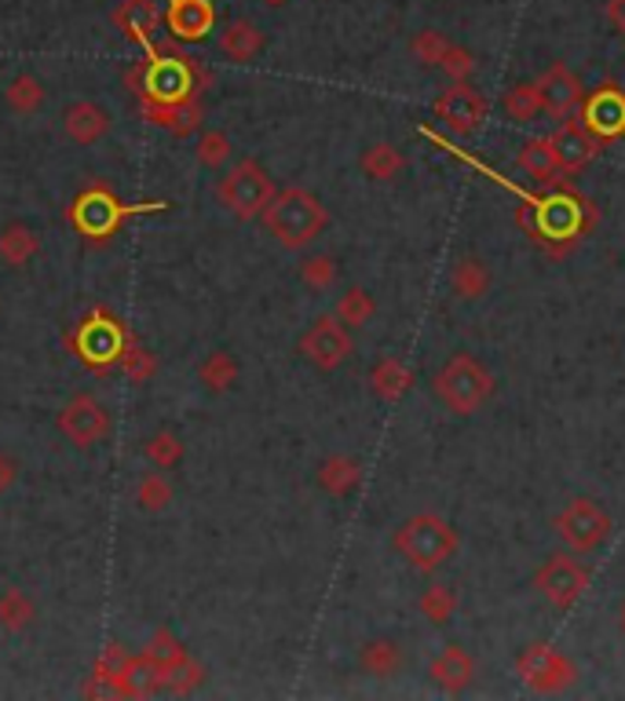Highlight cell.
Wrapping results in <instances>:
<instances>
[{
    "mask_svg": "<svg viewBox=\"0 0 625 701\" xmlns=\"http://www.w3.org/2000/svg\"><path fill=\"white\" fill-rule=\"evenodd\" d=\"M392 548L406 567L432 573L457 556V548H461V533H457V527L450 519L435 516V511H421V516H410L406 522L395 527Z\"/></svg>",
    "mask_w": 625,
    "mask_h": 701,
    "instance_id": "obj_1",
    "label": "cell"
},
{
    "mask_svg": "<svg viewBox=\"0 0 625 701\" xmlns=\"http://www.w3.org/2000/svg\"><path fill=\"white\" fill-rule=\"evenodd\" d=\"M260 216H264V227L278 238L283 249H308L329 223L326 205L311 191H304V186H283V191H275Z\"/></svg>",
    "mask_w": 625,
    "mask_h": 701,
    "instance_id": "obj_2",
    "label": "cell"
},
{
    "mask_svg": "<svg viewBox=\"0 0 625 701\" xmlns=\"http://www.w3.org/2000/svg\"><path fill=\"white\" fill-rule=\"evenodd\" d=\"M432 391L446 413L472 416L494 399V373L468 351L450 354L432 376Z\"/></svg>",
    "mask_w": 625,
    "mask_h": 701,
    "instance_id": "obj_3",
    "label": "cell"
},
{
    "mask_svg": "<svg viewBox=\"0 0 625 701\" xmlns=\"http://www.w3.org/2000/svg\"><path fill=\"white\" fill-rule=\"evenodd\" d=\"M552 530L570 552H597L611 541L614 519L611 511L592 497H570L552 519Z\"/></svg>",
    "mask_w": 625,
    "mask_h": 701,
    "instance_id": "obj_4",
    "label": "cell"
},
{
    "mask_svg": "<svg viewBox=\"0 0 625 701\" xmlns=\"http://www.w3.org/2000/svg\"><path fill=\"white\" fill-rule=\"evenodd\" d=\"M129 81L140 88L143 102H180L194 96V67L183 56H158V51H151V59L135 73H129Z\"/></svg>",
    "mask_w": 625,
    "mask_h": 701,
    "instance_id": "obj_5",
    "label": "cell"
},
{
    "mask_svg": "<svg viewBox=\"0 0 625 701\" xmlns=\"http://www.w3.org/2000/svg\"><path fill=\"white\" fill-rule=\"evenodd\" d=\"M271 194H275V180L264 172V165L245 158L238 161L231 172L216 183V197L235 219H256L267 208Z\"/></svg>",
    "mask_w": 625,
    "mask_h": 701,
    "instance_id": "obj_6",
    "label": "cell"
},
{
    "mask_svg": "<svg viewBox=\"0 0 625 701\" xmlns=\"http://www.w3.org/2000/svg\"><path fill=\"white\" fill-rule=\"evenodd\" d=\"M161 208H169L165 202H147V205H121L118 197L110 191H96L81 194L74 208H70V219H74V227L81 230L85 238H110L113 230H118L129 216H140V213H161Z\"/></svg>",
    "mask_w": 625,
    "mask_h": 701,
    "instance_id": "obj_7",
    "label": "cell"
},
{
    "mask_svg": "<svg viewBox=\"0 0 625 701\" xmlns=\"http://www.w3.org/2000/svg\"><path fill=\"white\" fill-rule=\"evenodd\" d=\"M589 567L570 556H549L545 563L538 567L534 573V589L541 592V600H545L552 611H575L581 603V595L589 589Z\"/></svg>",
    "mask_w": 625,
    "mask_h": 701,
    "instance_id": "obj_8",
    "label": "cell"
},
{
    "mask_svg": "<svg viewBox=\"0 0 625 701\" xmlns=\"http://www.w3.org/2000/svg\"><path fill=\"white\" fill-rule=\"evenodd\" d=\"M516 673L530 690H538V694H560V690L575 687L578 665L570 662L567 654H560L556 646L530 643L527 651H519L516 657Z\"/></svg>",
    "mask_w": 625,
    "mask_h": 701,
    "instance_id": "obj_9",
    "label": "cell"
},
{
    "mask_svg": "<svg viewBox=\"0 0 625 701\" xmlns=\"http://www.w3.org/2000/svg\"><path fill=\"white\" fill-rule=\"evenodd\" d=\"M351 351H356V340H351L348 326H344L337 315L315 318L304 337H300V354L322 373L340 370V365L351 359Z\"/></svg>",
    "mask_w": 625,
    "mask_h": 701,
    "instance_id": "obj_10",
    "label": "cell"
},
{
    "mask_svg": "<svg viewBox=\"0 0 625 701\" xmlns=\"http://www.w3.org/2000/svg\"><path fill=\"white\" fill-rule=\"evenodd\" d=\"M486 96L479 88H472L468 81H450V88L440 92L432 102V113L440 118L454 135H472L483 129L486 121Z\"/></svg>",
    "mask_w": 625,
    "mask_h": 701,
    "instance_id": "obj_11",
    "label": "cell"
},
{
    "mask_svg": "<svg viewBox=\"0 0 625 701\" xmlns=\"http://www.w3.org/2000/svg\"><path fill=\"white\" fill-rule=\"evenodd\" d=\"M129 337H124L121 322L107 318L103 311H96L92 318L81 322V329L74 333V351L81 354V362L92 370H107V365L121 362V351Z\"/></svg>",
    "mask_w": 625,
    "mask_h": 701,
    "instance_id": "obj_12",
    "label": "cell"
},
{
    "mask_svg": "<svg viewBox=\"0 0 625 701\" xmlns=\"http://www.w3.org/2000/svg\"><path fill=\"white\" fill-rule=\"evenodd\" d=\"M59 432L70 438L77 449H88L107 438L110 432V413L96 395H74L59 410Z\"/></svg>",
    "mask_w": 625,
    "mask_h": 701,
    "instance_id": "obj_13",
    "label": "cell"
},
{
    "mask_svg": "<svg viewBox=\"0 0 625 701\" xmlns=\"http://www.w3.org/2000/svg\"><path fill=\"white\" fill-rule=\"evenodd\" d=\"M538 92H541V107L552 118L567 121L581 102H586V88H581L578 73L564 67V62H552V67L538 77Z\"/></svg>",
    "mask_w": 625,
    "mask_h": 701,
    "instance_id": "obj_14",
    "label": "cell"
},
{
    "mask_svg": "<svg viewBox=\"0 0 625 701\" xmlns=\"http://www.w3.org/2000/svg\"><path fill=\"white\" fill-rule=\"evenodd\" d=\"M549 143H552V154H556V165H560V172H581L586 165L597 158V140H592V132L586 129V124H575V121H564L556 132L549 135Z\"/></svg>",
    "mask_w": 625,
    "mask_h": 701,
    "instance_id": "obj_15",
    "label": "cell"
},
{
    "mask_svg": "<svg viewBox=\"0 0 625 701\" xmlns=\"http://www.w3.org/2000/svg\"><path fill=\"white\" fill-rule=\"evenodd\" d=\"M429 679L443 690V694H461V690L472 687V679H476V657L468 654L461 643H446L443 651L432 657Z\"/></svg>",
    "mask_w": 625,
    "mask_h": 701,
    "instance_id": "obj_16",
    "label": "cell"
},
{
    "mask_svg": "<svg viewBox=\"0 0 625 701\" xmlns=\"http://www.w3.org/2000/svg\"><path fill=\"white\" fill-rule=\"evenodd\" d=\"M143 118L154 121L165 132H172L176 140H183V135L202 129L205 110H202V99H197V92H194V96H187L180 102H143Z\"/></svg>",
    "mask_w": 625,
    "mask_h": 701,
    "instance_id": "obj_17",
    "label": "cell"
},
{
    "mask_svg": "<svg viewBox=\"0 0 625 701\" xmlns=\"http://www.w3.org/2000/svg\"><path fill=\"white\" fill-rule=\"evenodd\" d=\"M169 4V23L176 40H202L205 34H213L216 26V8L213 0H165Z\"/></svg>",
    "mask_w": 625,
    "mask_h": 701,
    "instance_id": "obj_18",
    "label": "cell"
},
{
    "mask_svg": "<svg viewBox=\"0 0 625 701\" xmlns=\"http://www.w3.org/2000/svg\"><path fill=\"white\" fill-rule=\"evenodd\" d=\"M62 129L77 146H96L107 140L110 132V113L99 107L96 99H77L70 102L67 113H62Z\"/></svg>",
    "mask_w": 625,
    "mask_h": 701,
    "instance_id": "obj_19",
    "label": "cell"
},
{
    "mask_svg": "<svg viewBox=\"0 0 625 701\" xmlns=\"http://www.w3.org/2000/svg\"><path fill=\"white\" fill-rule=\"evenodd\" d=\"M586 129L600 140L625 132V96L618 88H603L586 99Z\"/></svg>",
    "mask_w": 625,
    "mask_h": 701,
    "instance_id": "obj_20",
    "label": "cell"
},
{
    "mask_svg": "<svg viewBox=\"0 0 625 701\" xmlns=\"http://www.w3.org/2000/svg\"><path fill=\"white\" fill-rule=\"evenodd\" d=\"M113 26L124 29L135 45H143L147 48V56L154 51L151 45V34H154V26L161 23V12H158V0H124V4L113 8Z\"/></svg>",
    "mask_w": 625,
    "mask_h": 701,
    "instance_id": "obj_21",
    "label": "cell"
},
{
    "mask_svg": "<svg viewBox=\"0 0 625 701\" xmlns=\"http://www.w3.org/2000/svg\"><path fill=\"white\" fill-rule=\"evenodd\" d=\"M494 286V275H491V264L479 256H461L457 264L450 267V292L461 303H476L483 300L486 292Z\"/></svg>",
    "mask_w": 625,
    "mask_h": 701,
    "instance_id": "obj_22",
    "label": "cell"
},
{
    "mask_svg": "<svg viewBox=\"0 0 625 701\" xmlns=\"http://www.w3.org/2000/svg\"><path fill=\"white\" fill-rule=\"evenodd\" d=\"M362 483V460L348 454H333L318 464V486L329 497H351Z\"/></svg>",
    "mask_w": 625,
    "mask_h": 701,
    "instance_id": "obj_23",
    "label": "cell"
},
{
    "mask_svg": "<svg viewBox=\"0 0 625 701\" xmlns=\"http://www.w3.org/2000/svg\"><path fill=\"white\" fill-rule=\"evenodd\" d=\"M264 45H267V37H264V29L253 23V19H235V23H227L224 34H220V51L231 62L256 59L260 51H264Z\"/></svg>",
    "mask_w": 625,
    "mask_h": 701,
    "instance_id": "obj_24",
    "label": "cell"
},
{
    "mask_svg": "<svg viewBox=\"0 0 625 701\" xmlns=\"http://www.w3.org/2000/svg\"><path fill=\"white\" fill-rule=\"evenodd\" d=\"M154 690H161V673L147 654H132L124 657L121 673H118V694L121 698H147Z\"/></svg>",
    "mask_w": 625,
    "mask_h": 701,
    "instance_id": "obj_25",
    "label": "cell"
},
{
    "mask_svg": "<svg viewBox=\"0 0 625 701\" xmlns=\"http://www.w3.org/2000/svg\"><path fill=\"white\" fill-rule=\"evenodd\" d=\"M370 387L381 402H399L402 395L413 387V370L402 359H392L388 354V359H381L370 370Z\"/></svg>",
    "mask_w": 625,
    "mask_h": 701,
    "instance_id": "obj_26",
    "label": "cell"
},
{
    "mask_svg": "<svg viewBox=\"0 0 625 701\" xmlns=\"http://www.w3.org/2000/svg\"><path fill=\"white\" fill-rule=\"evenodd\" d=\"M359 668L373 679H392L402 673V646L395 640H370L359 651Z\"/></svg>",
    "mask_w": 625,
    "mask_h": 701,
    "instance_id": "obj_27",
    "label": "cell"
},
{
    "mask_svg": "<svg viewBox=\"0 0 625 701\" xmlns=\"http://www.w3.org/2000/svg\"><path fill=\"white\" fill-rule=\"evenodd\" d=\"M359 169L373 183H392V180H399V172L406 169V158L399 146H392V143H370L359 158Z\"/></svg>",
    "mask_w": 625,
    "mask_h": 701,
    "instance_id": "obj_28",
    "label": "cell"
},
{
    "mask_svg": "<svg viewBox=\"0 0 625 701\" xmlns=\"http://www.w3.org/2000/svg\"><path fill=\"white\" fill-rule=\"evenodd\" d=\"M37 249H40V234L34 227L8 223L0 230V259H4L8 267H26L29 259L37 256Z\"/></svg>",
    "mask_w": 625,
    "mask_h": 701,
    "instance_id": "obj_29",
    "label": "cell"
},
{
    "mask_svg": "<svg viewBox=\"0 0 625 701\" xmlns=\"http://www.w3.org/2000/svg\"><path fill=\"white\" fill-rule=\"evenodd\" d=\"M4 102H8V110L19 113V118H29V113H37L48 102V92L34 73H19V77L8 81Z\"/></svg>",
    "mask_w": 625,
    "mask_h": 701,
    "instance_id": "obj_30",
    "label": "cell"
},
{
    "mask_svg": "<svg viewBox=\"0 0 625 701\" xmlns=\"http://www.w3.org/2000/svg\"><path fill=\"white\" fill-rule=\"evenodd\" d=\"M151 657L154 665H158V673H161V690H165V684H169V676L176 673V668L183 665V657H187V651H183V643L176 640V636L169 632V629H158L147 640V651H143Z\"/></svg>",
    "mask_w": 625,
    "mask_h": 701,
    "instance_id": "obj_31",
    "label": "cell"
},
{
    "mask_svg": "<svg viewBox=\"0 0 625 701\" xmlns=\"http://www.w3.org/2000/svg\"><path fill=\"white\" fill-rule=\"evenodd\" d=\"M37 603L29 600L23 589H4L0 592V629L4 632H23L34 625Z\"/></svg>",
    "mask_w": 625,
    "mask_h": 701,
    "instance_id": "obj_32",
    "label": "cell"
},
{
    "mask_svg": "<svg viewBox=\"0 0 625 701\" xmlns=\"http://www.w3.org/2000/svg\"><path fill=\"white\" fill-rule=\"evenodd\" d=\"M238 359L235 354H227V351H213V354H205L202 365H197V380H202L208 391H227V387H235L238 384Z\"/></svg>",
    "mask_w": 625,
    "mask_h": 701,
    "instance_id": "obj_33",
    "label": "cell"
},
{
    "mask_svg": "<svg viewBox=\"0 0 625 701\" xmlns=\"http://www.w3.org/2000/svg\"><path fill=\"white\" fill-rule=\"evenodd\" d=\"M541 110H545V107H541L538 81H519V85H513L505 92V113L516 124H530Z\"/></svg>",
    "mask_w": 625,
    "mask_h": 701,
    "instance_id": "obj_34",
    "label": "cell"
},
{
    "mask_svg": "<svg viewBox=\"0 0 625 701\" xmlns=\"http://www.w3.org/2000/svg\"><path fill=\"white\" fill-rule=\"evenodd\" d=\"M519 169L534 180H556L560 165H556V154H552V143L549 135L545 140H527L524 150H519Z\"/></svg>",
    "mask_w": 625,
    "mask_h": 701,
    "instance_id": "obj_35",
    "label": "cell"
},
{
    "mask_svg": "<svg viewBox=\"0 0 625 701\" xmlns=\"http://www.w3.org/2000/svg\"><path fill=\"white\" fill-rule=\"evenodd\" d=\"M344 326H351V329H359V326H366V322L377 315V300L370 297L366 289H359V286H351L344 297L337 300V311H333Z\"/></svg>",
    "mask_w": 625,
    "mask_h": 701,
    "instance_id": "obj_36",
    "label": "cell"
},
{
    "mask_svg": "<svg viewBox=\"0 0 625 701\" xmlns=\"http://www.w3.org/2000/svg\"><path fill=\"white\" fill-rule=\"evenodd\" d=\"M417 611L429 617L432 625H446L457 611V592L450 584H429V589L421 592V600H417Z\"/></svg>",
    "mask_w": 625,
    "mask_h": 701,
    "instance_id": "obj_37",
    "label": "cell"
},
{
    "mask_svg": "<svg viewBox=\"0 0 625 701\" xmlns=\"http://www.w3.org/2000/svg\"><path fill=\"white\" fill-rule=\"evenodd\" d=\"M197 165L202 169H224L227 161H231V154H235V143H231V135L220 132V129H208L202 132V140H197Z\"/></svg>",
    "mask_w": 625,
    "mask_h": 701,
    "instance_id": "obj_38",
    "label": "cell"
},
{
    "mask_svg": "<svg viewBox=\"0 0 625 701\" xmlns=\"http://www.w3.org/2000/svg\"><path fill=\"white\" fill-rule=\"evenodd\" d=\"M135 500H140L143 511H151V516H158L172 505V483L158 472H147L140 479V486H135Z\"/></svg>",
    "mask_w": 625,
    "mask_h": 701,
    "instance_id": "obj_39",
    "label": "cell"
},
{
    "mask_svg": "<svg viewBox=\"0 0 625 701\" xmlns=\"http://www.w3.org/2000/svg\"><path fill=\"white\" fill-rule=\"evenodd\" d=\"M143 457H147L154 468L169 472V468H176V464L183 460V443H180V435H172V432L151 435L147 443H143Z\"/></svg>",
    "mask_w": 625,
    "mask_h": 701,
    "instance_id": "obj_40",
    "label": "cell"
},
{
    "mask_svg": "<svg viewBox=\"0 0 625 701\" xmlns=\"http://www.w3.org/2000/svg\"><path fill=\"white\" fill-rule=\"evenodd\" d=\"M337 270H340L337 259L326 253H315L300 264V281H304L311 292H326V289H333V281H337Z\"/></svg>",
    "mask_w": 625,
    "mask_h": 701,
    "instance_id": "obj_41",
    "label": "cell"
},
{
    "mask_svg": "<svg viewBox=\"0 0 625 701\" xmlns=\"http://www.w3.org/2000/svg\"><path fill=\"white\" fill-rule=\"evenodd\" d=\"M121 370L129 380L135 384H147L154 380V373H158V359L147 351V348H135V343H124V351H121Z\"/></svg>",
    "mask_w": 625,
    "mask_h": 701,
    "instance_id": "obj_42",
    "label": "cell"
},
{
    "mask_svg": "<svg viewBox=\"0 0 625 701\" xmlns=\"http://www.w3.org/2000/svg\"><path fill=\"white\" fill-rule=\"evenodd\" d=\"M446 48H450V40H446L440 29H421V34H413L410 40V56L421 62V67H440Z\"/></svg>",
    "mask_w": 625,
    "mask_h": 701,
    "instance_id": "obj_43",
    "label": "cell"
},
{
    "mask_svg": "<svg viewBox=\"0 0 625 701\" xmlns=\"http://www.w3.org/2000/svg\"><path fill=\"white\" fill-rule=\"evenodd\" d=\"M435 70H443L450 81H472V73H476V56L468 48L461 45H450L443 51V59H440V67Z\"/></svg>",
    "mask_w": 625,
    "mask_h": 701,
    "instance_id": "obj_44",
    "label": "cell"
},
{
    "mask_svg": "<svg viewBox=\"0 0 625 701\" xmlns=\"http://www.w3.org/2000/svg\"><path fill=\"white\" fill-rule=\"evenodd\" d=\"M202 684H205V665L197 662V657L187 654L183 665L169 676V684H165V690H172V694H191V690H197Z\"/></svg>",
    "mask_w": 625,
    "mask_h": 701,
    "instance_id": "obj_45",
    "label": "cell"
},
{
    "mask_svg": "<svg viewBox=\"0 0 625 701\" xmlns=\"http://www.w3.org/2000/svg\"><path fill=\"white\" fill-rule=\"evenodd\" d=\"M19 472H23V468H19V460L0 449V497H4L8 490L19 483Z\"/></svg>",
    "mask_w": 625,
    "mask_h": 701,
    "instance_id": "obj_46",
    "label": "cell"
},
{
    "mask_svg": "<svg viewBox=\"0 0 625 701\" xmlns=\"http://www.w3.org/2000/svg\"><path fill=\"white\" fill-rule=\"evenodd\" d=\"M603 12H608V23L618 29V34H625V0H608Z\"/></svg>",
    "mask_w": 625,
    "mask_h": 701,
    "instance_id": "obj_47",
    "label": "cell"
},
{
    "mask_svg": "<svg viewBox=\"0 0 625 701\" xmlns=\"http://www.w3.org/2000/svg\"><path fill=\"white\" fill-rule=\"evenodd\" d=\"M618 629H622V636H625V600H622V606H618Z\"/></svg>",
    "mask_w": 625,
    "mask_h": 701,
    "instance_id": "obj_48",
    "label": "cell"
},
{
    "mask_svg": "<svg viewBox=\"0 0 625 701\" xmlns=\"http://www.w3.org/2000/svg\"><path fill=\"white\" fill-rule=\"evenodd\" d=\"M264 4H271V8H283V4H286V0H264Z\"/></svg>",
    "mask_w": 625,
    "mask_h": 701,
    "instance_id": "obj_49",
    "label": "cell"
}]
</instances>
